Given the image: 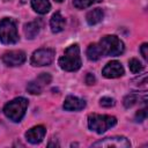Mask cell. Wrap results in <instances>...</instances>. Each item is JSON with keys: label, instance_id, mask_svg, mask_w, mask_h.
Segmentation results:
<instances>
[{"label": "cell", "instance_id": "1", "mask_svg": "<svg viewBox=\"0 0 148 148\" xmlns=\"http://www.w3.org/2000/svg\"><path fill=\"white\" fill-rule=\"evenodd\" d=\"M59 66L66 72H75L81 67L80 47L77 44H72L65 50L62 57L59 58Z\"/></svg>", "mask_w": 148, "mask_h": 148}, {"label": "cell", "instance_id": "2", "mask_svg": "<svg viewBox=\"0 0 148 148\" xmlns=\"http://www.w3.org/2000/svg\"><path fill=\"white\" fill-rule=\"evenodd\" d=\"M27 108H28V99H25L24 97H17L5 105L3 113L9 120L17 123L24 117Z\"/></svg>", "mask_w": 148, "mask_h": 148}, {"label": "cell", "instance_id": "3", "mask_svg": "<svg viewBox=\"0 0 148 148\" xmlns=\"http://www.w3.org/2000/svg\"><path fill=\"white\" fill-rule=\"evenodd\" d=\"M117 124V119L113 116H108V114H89L88 117V127L98 133L102 134L109 128L113 127Z\"/></svg>", "mask_w": 148, "mask_h": 148}, {"label": "cell", "instance_id": "4", "mask_svg": "<svg viewBox=\"0 0 148 148\" xmlns=\"http://www.w3.org/2000/svg\"><path fill=\"white\" fill-rule=\"evenodd\" d=\"M103 56H120L124 52V43L114 35H108L102 37V39L98 43Z\"/></svg>", "mask_w": 148, "mask_h": 148}, {"label": "cell", "instance_id": "5", "mask_svg": "<svg viewBox=\"0 0 148 148\" xmlns=\"http://www.w3.org/2000/svg\"><path fill=\"white\" fill-rule=\"evenodd\" d=\"M0 42L3 44H15L18 42L16 24L9 17H5L0 21Z\"/></svg>", "mask_w": 148, "mask_h": 148}, {"label": "cell", "instance_id": "6", "mask_svg": "<svg viewBox=\"0 0 148 148\" xmlns=\"http://www.w3.org/2000/svg\"><path fill=\"white\" fill-rule=\"evenodd\" d=\"M56 56V51L53 49L44 47L35 51L31 56V65L32 66H47L50 65Z\"/></svg>", "mask_w": 148, "mask_h": 148}, {"label": "cell", "instance_id": "7", "mask_svg": "<svg viewBox=\"0 0 148 148\" xmlns=\"http://www.w3.org/2000/svg\"><path fill=\"white\" fill-rule=\"evenodd\" d=\"M92 147H114V148H128L131 147L130 141L125 136H109L104 138L92 145Z\"/></svg>", "mask_w": 148, "mask_h": 148}, {"label": "cell", "instance_id": "8", "mask_svg": "<svg viewBox=\"0 0 148 148\" xmlns=\"http://www.w3.org/2000/svg\"><path fill=\"white\" fill-rule=\"evenodd\" d=\"M51 80H52V77H51L50 74H47V73H42V74L38 75L35 80H32V81H30V82L28 83L27 90H28V92H30V94H32V95H39V94L42 92L43 88H44L46 84H49V83L51 82Z\"/></svg>", "mask_w": 148, "mask_h": 148}, {"label": "cell", "instance_id": "9", "mask_svg": "<svg viewBox=\"0 0 148 148\" xmlns=\"http://www.w3.org/2000/svg\"><path fill=\"white\" fill-rule=\"evenodd\" d=\"M2 61L7 66H20L25 61V53L20 50L6 52L2 56Z\"/></svg>", "mask_w": 148, "mask_h": 148}, {"label": "cell", "instance_id": "10", "mask_svg": "<svg viewBox=\"0 0 148 148\" xmlns=\"http://www.w3.org/2000/svg\"><path fill=\"white\" fill-rule=\"evenodd\" d=\"M102 74L106 79H116L124 74V67L119 61L113 60L104 66V68L102 69Z\"/></svg>", "mask_w": 148, "mask_h": 148}, {"label": "cell", "instance_id": "11", "mask_svg": "<svg viewBox=\"0 0 148 148\" xmlns=\"http://www.w3.org/2000/svg\"><path fill=\"white\" fill-rule=\"evenodd\" d=\"M45 133H46L45 127L42 126V125H38V126H35V127L28 130V132L25 133V138L30 143L37 145V143L43 141V139L45 136Z\"/></svg>", "mask_w": 148, "mask_h": 148}, {"label": "cell", "instance_id": "12", "mask_svg": "<svg viewBox=\"0 0 148 148\" xmlns=\"http://www.w3.org/2000/svg\"><path fill=\"white\" fill-rule=\"evenodd\" d=\"M86 102L76 96H67L64 102V109L67 111H79L84 109Z\"/></svg>", "mask_w": 148, "mask_h": 148}, {"label": "cell", "instance_id": "13", "mask_svg": "<svg viewBox=\"0 0 148 148\" xmlns=\"http://www.w3.org/2000/svg\"><path fill=\"white\" fill-rule=\"evenodd\" d=\"M50 27H51L52 32H54V34L60 32V31L64 30V28H65V18L60 14V12H56L52 15V17L50 20Z\"/></svg>", "mask_w": 148, "mask_h": 148}, {"label": "cell", "instance_id": "14", "mask_svg": "<svg viewBox=\"0 0 148 148\" xmlns=\"http://www.w3.org/2000/svg\"><path fill=\"white\" fill-rule=\"evenodd\" d=\"M103 17H104V12L101 8L91 9L86 15V20H87L89 25H95V24L99 23L103 20Z\"/></svg>", "mask_w": 148, "mask_h": 148}, {"label": "cell", "instance_id": "15", "mask_svg": "<svg viewBox=\"0 0 148 148\" xmlns=\"http://www.w3.org/2000/svg\"><path fill=\"white\" fill-rule=\"evenodd\" d=\"M31 7L38 14H46L51 9V3L49 0H31Z\"/></svg>", "mask_w": 148, "mask_h": 148}, {"label": "cell", "instance_id": "16", "mask_svg": "<svg viewBox=\"0 0 148 148\" xmlns=\"http://www.w3.org/2000/svg\"><path fill=\"white\" fill-rule=\"evenodd\" d=\"M87 57H88L89 60H92V61L101 59L103 57V53H102V50H101L99 45L96 44V43L90 44L87 49Z\"/></svg>", "mask_w": 148, "mask_h": 148}, {"label": "cell", "instance_id": "17", "mask_svg": "<svg viewBox=\"0 0 148 148\" xmlns=\"http://www.w3.org/2000/svg\"><path fill=\"white\" fill-rule=\"evenodd\" d=\"M39 30H40V28H39L38 23H36V22H29V23L24 24V34H25L27 38H29V39L35 38L38 35Z\"/></svg>", "mask_w": 148, "mask_h": 148}, {"label": "cell", "instance_id": "18", "mask_svg": "<svg viewBox=\"0 0 148 148\" xmlns=\"http://www.w3.org/2000/svg\"><path fill=\"white\" fill-rule=\"evenodd\" d=\"M140 99H141V97L138 94H128L127 96H125L123 103H124V106L128 109V108H132L133 105H135Z\"/></svg>", "mask_w": 148, "mask_h": 148}, {"label": "cell", "instance_id": "19", "mask_svg": "<svg viewBox=\"0 0 148 148\" xmlns=\"http://www.w3.org/2000/svg\"><path fill=\"white\" fill-rule=\"evenodd\" d=\"M101 1H103V0H74L73 5L77 9H84V8L90 7L91 5H94L96 2H101Z\"/></svg>", "mask_w": 148, "mask_h": 148}, {"label": "cell", "instance_id": "20", "mask_svg": "<svg viewBox=\"0 0 148 148\" xmlns=\"http://www.w3.org/2000/svg\"><path fill=\"white\" fill-rule=\"evenodd\" d=\"M128 67H130V71L134 74L136 73H140L142 69H143V65L135 58H132L130 61H128Z\"/></svg>", "mask_w": 148, "mask_h": 148}, {"label": "cell", "instance_id": "21", "mask_svg": "<svg viewBox=\"0 0 148 148\" xmlns=\"http://www.w3.org/2000/svg\"><path fill=\"white\" fill-rule=\"evenodd\" d=\"M99 104L103 108H111L114 105V99L111 97H102L99 101Z\"/></svg>", "mask_w": 148, "mask_h": 148}, {"label": "cell", "instance_id": "22", "mask_svg": "<svg viewBox=\"0 0 148 148\" xmlns=\"http://www.w3.org/2000/svg\"><path fill=\"white\" fill-rule=\"evenodd\" d=\"M132 83H134L135 86H146L147 84V74H143L140 77H135L134 80H132Z\"/></svg>", "mask_w": 148, "mask_h": 148}, {"label": "cell", "instance_id": "23", "mask_svg": "<svg viewBox=\"0 0 148 148\" xmlns=\"http://www.w3.org/2000/svg\"><path fill=\"white\" fill-rule=\"evenodd\" d=\"M147 118V110L146 109H141V110H139L138 112H136V114H135V119H136V121H143L145 119Z\"/></svg>", "mask_w": 148, "mask_h": 148}, {"label": "cell", "instance_id": "24", "mask_svg": "<svg viewBox=\"0 0 148 148\" xmlns=\"http://www.w3.org/2000/svg\"><path fill=\"white\" fill-rule=\"evenodd\" d=\"M140 52H141L143 59L147 60V59H148V44H147V43H143V44L141 45V47H140Z\"/></svg>", "mask_w": 148, "mask_h": 148}, {"label": "cell", "instance_id": "25", "mask_svg": "<svg viewBox=\"0 0 148 148\" xmlns=\"http://www.w3.org/2000/svg\"><path fill=\"white\" fill-rule=\"evenodd\" d=\"M95 82H96V77H95V75L91 74V73H88V74L86 75V83H87L88 86H91V84H94Z\"/></svg>", "mask_w": 148, "mask_h": 148}, {"label": "cell", "instance_id": "26", "mask_svg": "<svg viewBox=\"0 0 148 148\" xmlns=\"http://www.w3.org/2000/svg\"><path fill=\"white\" fill-rule=\"evenodd\" d=\"M54 1H57V2H61V1H64V0H54Z\"/></svg>", "mask_w": 148, "mask_h": 148}, {"label": "cell", "instance_id": "27", "mask_svg": "<svg viewBox=\"0 0 148 148\" xmlns=\"http://www.w3.org/2000/svg\"><path fill=\"white\" fill-rule=\"evenodd\" d=\"M5 1H8V0H5Z\"/></svg>", "mask_w": 148, "mask_h": 148}]
</instances>
